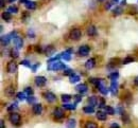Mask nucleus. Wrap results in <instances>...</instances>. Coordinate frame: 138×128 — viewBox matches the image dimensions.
Instances as JSON below:
<instances>
[{"label": "nucleus", "mask_w": 138, "mask_h": 128, "mask_svg": "<svg viewBox=\"0 0 138 128\" xmlns=\"http://www.w3.org/2000/svg\"><path fill=\"white\" fill-rule=\"evenodd\" d=\"M48 69L49 70H53V71H59V70H65L66 69V66L65 64L61 63V61L57 60V61H52L50 63L48 66Z\"/></svg>", "instance_id": "f257e3e1"}, {"label": "nucleus", "mask_w": 138, "mask_h": 128, "mask_svg": "<svg viewBox=\"0 0 138 128\" xmlns=\"http://www.w3.org/2000/svg\"><path fill=\"white\" fill-rule=\"evenodd\" d=\"M16 36V32H12L11 34H7V35H2L1 36V45L2 46H8L9 42L11 41V40Z\"/></svg>", "instance_id": "f03ea898"}, {"label": "nucleus", "mask_w": 138, "mask_h": 128, "mask_svg": "<svg viewBox=\"0 0 138 128\" xmlns=\"http://www.w3.org/2000/svg\"><path fill=\"white\" fill-rule=\"evenodd\" d=\"M81 36H82V33H81V30H79V29H72V30L70 31V33H69L70 39L75 40V41L80 40Z\"/></svg>", "instance_id": "7ed1b4c3"}, {"label": "nucleus", "mask_w": 138, "mask_h": 128, "mask_svg": "<svg viewBox=\"0 0 138 128\" xmlns=\"http://www.w3.org/2000/svg\"><path fill=\"white\" fill-rule=\"evenodd\" d=\"M10 122L12 123L14 125H19L20 123V114H18L17 112H12L11 114H10Z\"/></svg>", "instance_id": "20e7f679"}, {"label": "nucleus", "mask_w": 138, "mask_h": 128, "mask_svg": "<svg viewBox=\"0 0 138 128\" xmlns=\"http://www.w3.org/2000/svg\"><path fill=\"white\" fill-rule=\"evenodd\" d=\"M13 42H14V46H15V48H16L17 50H20L22 48V46H23V40L22 38L20 37V36H15L13 38Z\"/></svg>", "instance_id": "39448f33"}, {"label": "nucleus", "mask_w": 138, "mask_h": 128, "mask_svg": "<svg viewBox=\"0 0 138 128\" xmlns=\"http://www.w3.org/2000/svg\"><path fill=\"white\" fill-rule=\"evenodd\" d=\"M90 52V48L88 47V46H81V47L79 48V51H78V53L80 56H87Z\"/></svg>", "instance_id": "423d86ee"}, {"label": "nucleus", "mask_w": 138, "mask_h": 128, "mask_svg": "<svg viewBox=\"0 0 138 128\" xmlns=\"http://www.w3.org/2000/svg\"><path fill=\"white\" fill-rule=\"evenodd\" d=\"M7 70H8L9 73H15L17 71V64L15 63L14 60L10 61V63L8 64V66H7Z\"/></svg>", "instance_id": "0eeeda50"}, {"label": "nucleus", "mask_w": 138, "mask_h": 128, "mask_svg": "<svg viewBox=\"0 0 138 128\" xmlns=\"http://www.w3.org/2000/svg\"><path fill=\"white\" fill-rule=\"evenodd\" d=\"M35 81V85L38 86V87H43L46 85V83H47V79H46L45 76H36L34 79Z\"/></svg>", "instance_id": "6e6552de"}, {"label": "nucleus", "mask_w": 138, "mask_h": 128, "mask_svg": "<svg viewBox=\"0 0 138 128\" xmlns=\"http://www.w3.org/2000/svg\"><path fill=\"white\" fill-rule=\"evenodd\" d=\"M53 115L57 120H61L65 116V112H64L63 109H61V108H55L54 111H53Z\"/></svg>", "instance_id": "1a4fd4ad"}, {"label": "nucleus", "mask_w": 138, "mask_h": 128, "mask_svg": "<svg viewBox=\"0 0 138 128\" xmlns=\"http://www.w3.org/2000/svg\"><path fill=\"white\" fill-rule=\"evenodd\" d=\"M44 96H45V99L49 102V103H53V102L57 101V96H55V94L52 93V92H50V91L46 92V93L44 94Z\"/></svg>", "instance_id": "9d476101"}, {"label": "nucleus", "mask_w": 138, "mask_h": 128, "mask_svg": "<svg viewBox=\"0 0 138 128\" xmlns=\"http://www.w3.org/2000/svg\"><path fill=\"white\" fill-rule=\"evenodd\" d=\"M75 90L78 91L79 93L84 94V93H86V92H87L88 87H87V85H86V84H80V85H78V86L75 87Z\"/></svg>", "instance_id": "9b49d317"}, {"label": "nucleus", "mask_w": 138, "mask_h": 128, "mask_svg": "<svg viewBox=\"0 0 138 128\" xmlns=\"http://www.w3.org/2000/svg\"><path fill=\"white\" fill-rule=\"evenodd\" d=\"M32 110H33V113L35 115H39V114H42V112H43V106L40 104H34Z\"/></svg>", "instance_id": "f8f14e48"}, {"label": "nucleus", "mask_w": 138, "mask_h": 128, "mask_svg": "<svg viewBox=\"0 0 138 128\" xmlns=\"http://www.w3.org/2000/svg\"><path fill=\"white\" fill-rule=\"evenodd\" d=\"M86 32H87V34H88V36H90V37H94V36H96L97 35V28L95 27V25H89V27L87 28V30H86Z\"/></svg>", "instance_id": "ddd939ff"}, {"label": "nucleus", "mask_w": 138, "mask_h": 128, "mask_svg": "<svg viewBox=\"0 0 138 128\" xmlns=\"http://www.w3.org/2000/svg\"><path fill=\"white\" fill-rule=\"evenodd\" d=\"M97 88H98V90L101 92V93L102 94H107V93H108V89H107L106 88V87L103 85V83H102V80L100 81V83L98 84V85H97Z\"/></svg>", "instance_id": "4468645a"}, {"label": "nucleus", "mask_w": 138, "mask_h": 128, "mask_svg": "<svg viewBox=\"0 0 138 128\" xmlns=\"http://www.w3.org/2000/svg\"><path fill=\"white\" fill-rule=\"evenodd\" d=\"M72 49H68L66 50L65 52L62 53V58H64L65 60H70L71 59V54H72Z\"/></svg>", "instance_id": "2eb2a0df"}, {"label": "nucleus", "mask_w": 138, "mask_h": 128, "mask_svg": "<svg viewBox=\"0 0 138 128\" xmlns=\"http://www.w3.org/2000/svg\"><path fill=\"white\" fill-rule=\"evenodd\" d=\"M95 65H96L95 58H89V59L85 63V68L88 69V70H90V69H93V68L95 67Z\"/></svg>", "instance_id": "dca6fc26"}, {"label": "nucleus", "mask_w": 138, "mask_h": 128, "mask_svg": "<svg viewBox=\"0 0 138 128\" xmlns=\"http://www.w3.org/2000/svg\"><path fill=\"white\" fill-rule=\"evenodd\" d=\"M106 116H107V113L103 110H99L98 112H97V119H98L99 121H105Z\"/></svg>", "instance_id": "f3484780"}, {"label": "nucleus", "mask_w": 138, "mask_h": 128, "mask_svg": "<svg viewBox=\"0 0 138 128\" xmlns=\"http://www.w3.org/2000/svg\"><path fill=\"white\" fill-rule=\"evenodd\" d=\"M24 7L28 10H35L36 9V2L35 1H30V0H27L24 2Z\"/></svg>", "instance_id": "a211bd4d"}, {"label": "nucleus", "mask_w": 138, "mask_h": 128, "mask_svg": "<svg viewBox=\"0 0 138 128\" xmlns=\"http://www.w3.org/2000/svg\"><path fill=\"white\" fill-rule=\"evenodd\" d=\"M117 90H118V83H117V79H116V80H112V84H111L112 94L115 95V94L117 93Z\"/></svg>", "instance_id": "6ab92c4d"}, {"label": "nucleus", "mask_w": 138, "mask_h": 128, "mask_svg": "<svg viewBox=\"0 0 138 128\" xmlns=\"http://www.w3.org/2000/svg\"><path fill=\"white\" fill-rule=\"evenodd\" d=\"M88 105L93 106V107L98 105V99H97V96H95V95L89 96V98H88Z\"/></svg>", "instance_id": "aec40b11"}, {"label": "nucleus", "mask_w": 138, "mask_h": 128, "mask_svg": "<svg viewBox=\"0 0 138 128\" xmlns=\"http://www.w3.org/2000/svg\"><path fill=\"white\" fill-rule=\"evenodd\" d=\"M4 93H6V95H8V96H14V94H15V89H14V87L13 86H9L8 88L6 89V91H4Z\"/></svg>", "instance_id": "412c9836"}, {"label": "nucleus", "mask_w": 138, "mask_h": 128, "mask_svg": "<svg viewBox=\"0 0 138 128\" xmlns=\"http://www.w3.org/2000/svg\"><path fill=\"white\" fill-rule=\"evenodd\" d=\"M54 52H55V49H54V47H52V46H48V47L46 48V50H45V54L47 56L53 55Z\"/></svg>", "instance_id": "4be33fe9"}, {"label": "nucleus", "mask_w": 138, "mask_h": 128, "mask_svg": "<svg viewBox=\"0 0 138 128\" xmlns=\"http://www.w3.org/2000/svg\"><path fill=\"white\" fill-rule=\"evenodd\" d=\"M69 80H70V83L71 84H74V83H78V81L80 80V76L78 74H75V73H72L70 75V77H69Z\"/></svg>", "instance_id": "5701e85b"}, {"label": "nucleus", "mask_w": 138, "mask_h": 128, "mask_svg": "<svg viewBox=\"0 0 138 128\" xmlns=\"http://www.w3.org/2000/svg\"><path fill=\"white\" fill-rule=\"evenodd\" d=\"M104 111L106 112L107 114H109V115H114L115 112H116V110L112 106H105L104 107Z\"/></svg>", "instance_id": "b1692460"}, {"label": "nucleus", "mask_w": 138, "mask_h": 128, "mask_svg": "<svg viewBox=\"0 0 138 128\" xmlns=\"http://www.w3.org/2000/svg\"><path fill=\"white\" fill-rule=\"evenodd\" d=\"M75 125H76V122L74 119H69L66 123V127L67 128H75Z\"/></svg>", "instance_id": "393cba45"}, {"label": "nucleus", "mask_w": 138, "mask_h": 128, "mask_svg": "<svg viewBox=\"0 0 138 128\" xmlns=\"http://www.w3.org/2000/svg\"><path fill=\"white\" fill-rule=\"evenodd\" d=\"M1 17H2L3 20H6V21H10V20L12 19V15H11V13H10V12L7 11V12H3L2 13Z\"/></svg>", "instance_id": "a878e982"}, {"label": "nucleus", "mask_w": 138, "mask_h": 128, "mask_svg": "<svg viewBox=\"0 0 138 128\" xmlns=\"http://www.w3.org/2000/svg\"><path fill=\"white\" fill-rule=\"evenodd\" d=\"M83 111L85 112V113L90 114V113H94V112H95V109H94L93 106L88 105V106H85V107H84V108H83Z\"/></svg>", "instance_id": "bb28decb"}, {"label": "nucleus", "mask_w": 138, "mask_h": 128, "mask_svg": "<svg viewBox=\"0 0 138 128\" xmlns=\"http://www.w3.org/2000/svg\"><path fill=\"white\" fill-rule=\"evenodd\" d=\"M16 96H17V99H18L19 101L27 100V93H25V92H18Z\"/></svg>", "instance_id": "cd10ccee"}, {"label": "nucleus", "mask_w": 138, "mask_h": 128, "mask_svg": "<svg viewBox=\"0 0 138 128\" xmlns=\"http://www.w3.org/2000/svg\"><path fill=\"white\" fill-rule=\"evenodd\" d=\"M122 12H123V10H122L121 7H116V8L114 9V11H113V13H114L115 16H119V15L122 14Z\"/></svg>", "instance_id": "c85d7f7f"}, {"label": "nucleus", "mask_w": 138, "mask_h": 128, "mask_svg": "<svg viewBox=\"0 0 138 128\" xmlns=\"http://www.w3.org/2000/svg\"><path fill=\"white\" fill-rule=\"evenodd\" d=\"M61 99H62L63 103H68V102L71 100V95H69V94H63L62 96H61Z\"/></svg>", "instance_id": "c756f323"}, {"label": "nucleus", "mask_w": 138, "mask_h": 128, "mask_svg": "<svg viewBox=\"0 0 138 128\" xmlns=\"http://www.w3.org/2000/svg\"><path fill=\"white\" fill-rule=\"evenodd\" d=\"M85 128H98V125L95 122H87L85 125Z\"/></svg>", "instance_id": "7c9ffc66"}, {"label": "nucleus", "mask_w": 138, "mask_h": 128, "mask_svg": "<svg viewBox=\"0 0 138 128\" xmlns=\"http://www.w3.org/2000/svg\"><path fill=\"white\" fill-rule=\"evenodd\" d=\"M8 12H10L11 14H16V13H18V8L17 7H14V6H12V7H10L9 9H8Z\"/></svg>", "instance_id": "2f4dec72"}, {"label": "nucleus", "mask_w": 138, "mask_h": 128, "mask_svg": "<svg viewBox=\"0 0 138 128\" xmlns=\"http://www.w3.org/2000/svg\"><path fill=\"white\" fill-rule=\"evenodd\" d=\"M63 107L65 109H68V110H74L75 109V106L74 105H71V104H67V103H64Z\"/></svg>", "instance_id": "473e14b6"}, {"label": "nucleus", "mask_w": 138, "mask_h": 128, "mask_svg": "<svg viewBox=\"0 0 138 128\" xmlns=\"http://www.w3.org/2000/svg\"><path fill=\"white\" fill-rule=\"evenodd\" d=\"M118 77H119V73L117 72V71H116V72H113V73L109 74V78H111L112 80H116Z\"/></svg>", "instance_id": "72a5a7b5"}, {"label": "nucleus", "mask_w": 138, "mask_h": 128, "mask_svg": "<svg viewBox=\"0 0 138 128\" xmlns=\"http://www.w3.org/2000/svg\"><path fill=\"white\" fill-rule=\"evenodd\" d=\"M101 80H102V79H99V78H95V77H90V78H89V81H90V83H91V84H94V85H96V86L98 85V84L100 83Z\"/></svg>", "instance_id": "f704fd0d"}, {"label": "nucleus", "mask_w": 138, "mask_h": 128, "mask_svg": "<svg viewBox=\"0 0 138 128\" xmlns=\"http://www.w3.org/2000/svg\"><path fill=\"white\" fill-rule=\"evenodd\" d=\"M11 56H12V57L13 58H17L18 57V56H19V54H18V50L17 49H13L12 51H11Z\"/></svg>", "instance_id": "c9c22d12"}, {"label": "nucleus", "mask_w": 138, "mask_h": 128, "mask_svg": "<svg viewBox=\"0 0 138 128\" xmlns=\"http://www.w3.org/2000/svg\"><path fill=\"white\" fill-rule=\"evenodd\" d=\"M14 109H17V104H16V103L11 104V105L8 107V111H10V112H13Z\"/></svg>", "instance_id": "e433bc0d"}, {"label": "nucleus", "mask_w": 138, "mask_h": 128, "mask_svg": "<svg viewBox=\"0 0 138 128\" xmlns=\"http://www.w3.org/2000/svg\"><path fill=\"white\" fill-rule=\"evenodd\" d=\"M98 105H99V106H98L99 108H104V107L106 106L105 103H104V100H103V99H101V100L98 101Z\"/></svg>", "instance_id": "4c0bfd02"}, {"label": "nucleus", "mask_w": 138, "mask_h": 128, "mask_svg": "<svg viewBox=\"0 0 138 128\" xmlns=\"http://www.w3.org/2000/svg\"><path fill=\"white\" fill-rule=\"evenodd\" d=\"M132 61H134V58L130 57V56H127L126 58L123 59V61H122V63H123V64H129V63H132Z\"/></svg>", "instance_id": "58836bf2"}, {"label": "nucleus", "mask_w": 138, "mask_h": 128, "mask_svg": "<svg viewBox=\"0 0 138 128\" xmlns=\"http://www.w3.org/2000/svg\"><path fill=\"white\" fill-rule=\"evenodd\" d=\"M61 57H62V54H60V55H58V56H54V57H51V58L49 59V63H52V61H57V60H59Z\"/></svg>", "instance_id": "ea45409f"}, {"label": "nucleus", "mask_w": 138, "mask_h": 128, "mask_svg": "<svg viewBox=\"0 0 138 128\" xmlns=\"http://www.w3.org/2000/svg\"><path fill=\"white\" fill-rule=\"evenodd\" d=\"M24 92L27 93V95H32L33 94V90H32V88H30V87H27V88L24 89Z\"/></svg>", "instance_id": "a19ab883"}, {"label": "nucleus", "mask_w": 138, "mask_h": 128, "mask_svg": "<svg viewBox=\"0 0 138 128\" xmlns=\"http://www.w3.org/2000/svg\"><path fill=\"white\" fill-rule=\"evenodd\" d=\"M21 65H23V66H25V67H28V68H31L32 66L30 65V63H29V60H27V59H24V60H21V63H20Z\"/></svg>", "instance_id": "79ce46f5"}, {"label": "nucleus", "mask_w": 138, "mask_h": 128, "mask_svg": "<svg viewBox=\"0 0 138 128\" xmlns=\"http://www.w3.org/2000/svg\"><path fill=\"white\" fill-rule=\"evenodd\" d=\"M116 112H117V113H119V114H121V115H122V114H124V109L122 108L121 106H119L118 108L116 109Z\"/></svg>", "instance_id": "37998d69"}, {"label": "nucleus", "mask_w": 138, "mask_h": 128, "mask_svg": "<svg viewBox=\"0 0 138 128\" xmlns=\"http://www.w3.org/2000/svg\"><path fill=\"white\" fill-rule=\"evenodd\" d=\"M27 101H28V103H34L35 101H36V98H34V96H31V95H29V98H27Z\"/></svg>", "instance_id": "c03bdc74"}, {"label": "nucleus", "mask_w": 138, "mask_h": 128, "mask_svg": "<svg viewBox=\"0 0 138 128\" xmlns=\"http://www.w3.org/2000/svg\"><path fill=\"white\" fill-rule=\"evenodd\" d=\"M72 73H73V71L71 70V69H65L64 70V75H69L70 76Z\"/></svg>", "instance_id": "a18cd8bd"}, {"label": "nucleus", "mask_w": 138, "mask_h": 128, "mask_svg": "<svg viewBox=\"0 0 138 128\" xmlns=\"http://www.w3.org/2000/svg\"><path fill=\"white\" fill-rule=\"evenodd\" d=\"M122 120H123V122L125 123H129L130 122V119H129V116H127V114H122Z\"/></svg>", "instance_id": "49530a36"}, {"label": "nucleus", "mask_w": 138, "mask_h": 128, "mask_svg": "<svg viewBox=\"0 0 138 128\" xmlns=\"http://www.w3.org/2000/svg\"><path fill=\"white\" fill-rule=\"evenodd\" d=\"M28 36H29V37H34V36H35L34 32H33V31H32L31 29H30V30L28 31Z\"/></svg>", "instance_id": "de8ad7c7"}, {"label": "nucleus", "mask_w": 138, "mask_h": 128, "mask_svg": "<svg viewBox=\"0 0 138 128\" xmlns=\"http://www.w3.org/2000/svg\"><path fill=\"white\" fill-rule=\"evenodd\" d=\"M109 128H120V126L117 124V123H112L111 126H109Z\"/></svg>", "instance_id": "09e8293b"}, {"label": "nucleus", "mask_w": 138, "mask_h": 128, "mask_svg": "<svg viewBox=\"0 0 138 128\" xmlns=\"http://www.w3.org/2000/svg\"><path fill=\"white\" fill-rule=\"evenodd\" d=\"M112 6H113V1H111V2H108V3H106V6H105V9H106V10H109Z\"/></svg>", "instance_id": "8fccbe9b"}, {"label": "nucleus", "mask_w": 138, "mask_h": 128, "mask_svg": "<svg viewBox=\"0 0 138 128\" xmlns=\"http://www.w3.org/2000/svg\"><path fill=\"white\" fill-rule=\"evenodd\" d=\"M74 99H75V103H79V102L82 100V98H81L80 95H75V96H74Z\"/></svg>", "instance_id": "3c124183"}, {"label": "nucleus", "mask_w": 138, "mask_h": 128, "mask_svg": "<svg viewBox=\"0 0 138 128\" xmlns=\"http://www.w3.org/2000/svg\"><path fill=\"white\" fill-rule=\"evenodd\" d=\"M38 66H39V64H36L35 66H33V67H31V68H32V70H33V72H35V71H36V69H37Z\"/></svg>", "instance_id": "603ef678"}, {"label": "nucleus", "mask_w": 138, "mask_h": 128, "mask_svg": "<svg viewBox=\"0 0 138 128\" xmlns=\"http://www.w3.org/2000/svg\"><path fill=\"white\" fill-rule=\"evenodd\" d=\"M134 84H135L136 86H138V76H136V77H135V80H134Z\"/></svg>", "instance_id": "864d4df0"}, {"label": "nucleus", "mask_w": 138, "mask_h": 128, "mask_svg": "<svg viewBox=\"0 0 138 128\" xmlns=\"http://www.w3.org/2000/svg\"><path fill=\"white\" fill-rule=\"evenodd\" d=\"M0 125H1V128H4V121L3 120L0 121Z\"/></svg>", "instance_id": "5fc2aeb1"}, {"label": "nucleus", "mask_w": 138, "mask_h": 128, "mask_svg": "<svg viewBox=\"0 0 138 128\" xmlns=\"http://www.w3.org/2000/svg\"><path fill=\"white\" fill-rule=\"evenodd\" d=\"M4 4H6V3H4V0H1V8L4 7Z\"/></svg>", "instance_id": "6e6d98bb"}, {"label": "nucleus", "mask_w": 138, "mask_h": 128, "mask_svg": "<svg viewBox=\"0 0 138 128\" xmlns=\"http://www.w3.org/2000/svg\"><path fill=\"white\" fill-rule=\"evenodd\" d=\"M14 1H16V0H9V2H10V3H13Z\"/></svg>", "instance_id": "4d7b16f0"}, {"label": "nucleus", "mask_w": 138, "mask_h": 128, "mask_svg": "<svg viewBox=\"0 0 138 128\" xmlns=\"http://www.w3.org/2000/svg\"><path fill=\"white\" fill-rule=\"evenodd\" d=\"M112 1H113L114 3H117V2H118V1H119V0H112Z\"/></svg>", "instance_id": "13d9d810"}, {"label": "nucleus", "mask_w": 138, "mask_h": 128, "mask_svg": "<svg viewBox=\"0 0 138 128\" xmlns=\"http://www.w3.org/2000/svg\"><path fill=\"white\" fill-rule=\"evenodd\" d=\"M98 1H99V2H102V1H104V0H98Z\"/></svg>", "instance_id": "bf43d9fd"}]
</instances>
